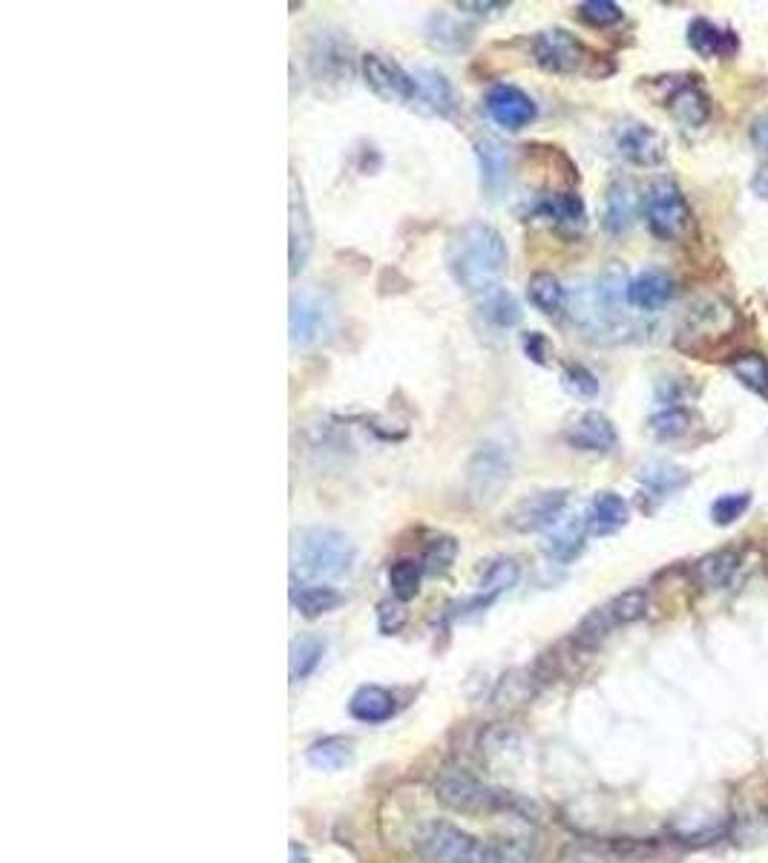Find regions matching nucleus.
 I'll return each mask as SVG.
<instances>
[{
  "instance_id": "f257e3e1",
  "label": "nucleus",
  "mask_w": 768,
  "mask_h": 863,
  "mask_svg": "<svg viewBox=\"0 0 768 863\" xmlns=\"http://www.w3.org/2000/svg\"><path fill=\"white\" fill-rule=\"evenodd\" d=\"M506 268V243L501 230L487 222H467L463 228L449 236L447 271L455 286L467 294L481 297L499 286V277Z\"/></svg>"
},
{
  "instance_id": "f03ea898",
  "label": "nucleus",
  "mask_w": 768,
  "mask_h": 863,
  "mask_svg": "<svg viewBox=\"0 0 768 863\" xmlns=\"http://www.w3.org/2000/svg\"><path fill=\"white\" fill-rule=\"evenodd\" d=\"M434 798L441 800L447 809H452V812L512 814V818H521V821H535V809L526 800L515 798L510 792H501V789H492V785L472 778L470 771L461 769L443 771L438 783H434Z\"/></svg>"
},
{
  "instance_id": "7ed1b4c3",
  "label": "nucleus",
  "mask_w": 768,
  "mask_h": 863,
  "mask_svg": "<svg viewBox=\"0 0 768 863\" xmlns=\"http://www.w3.org/2000/svg\"><path fill=\"white\" fill-rule=\"evenodd\" d=\"M294 571L306 578H337L351 571L355 544L346 533L331 527H306L294 535Z\"/></svg>"
},
{
  "instance_id": "20e7f679",
  "label": "nucleus",
  "mask_w": 768,
  "mask_h": 863,
  "mask_svg": "<svg viewBox=\"0 0 768 863\" xmlns=\"http://www.w3.org/2000/svg\"><path fill=\"white\" fill-rule=\"evenodd\" d=\"M515 470V450L504 435H492L475 446L467 461V493L475 504H490L504 493Z\"/></svg>"
},
{
  "instance_id": "39448f33",
  "label": "nucleus",
  "mask_w": 768,
  "mask_h": 863,
  "mask_svg": "<svg viewBox=\"0 0 768 863\" xmlns=\"http://www.w3.org/2000/svg\"><path fill=\"white\" fill-rule=\"evenodd\" d=\"M414 846L429 863H490L492 857L490 841H478L447 821L423 823Z\"/></svg>"
},
{
  "instance_id": "423d86ee",
  "label": "nucleus",
  "mask_w": 768,
  "mask_h": 863,
  "mask_svg": "<svg viewBox=\"0 0 768 863\" xmlns=\"http://www.w3.org/2000/svg\"><path fill=\"white\" fill-rule=\"evenodd\" d=\"M645 614L647 593L642 590V587L625 590L619 593L616 599L607 602V605L596 607V610L578 625V630L573 634V643H576L578 648H596L611 630L622 628V625H634V621H639Z\"/></svg>"
},
{
  "instance_id": "0eeeda50",
  "label": "nucleus",
  "mask_w": 768,
  "mask_h": 863,
  "mask_svg": "<svg viewBox=\"0 0 768 863\" xmlns=\"http://www.w3.org/2000/svg\"><path fill=\"white\" fill-rule=\"evenodd\" d=\"M645 219L651 234L659 239H679L690 228V207L670 178H659L651 187L645 199Z\"/></svg>"
},
{
  "instance_id": "6e6552de",
  "label": "nucleus",
  "mask_w": 768,
  "mask_h": 863,
  "mask_svg": "<svg viewBox=\"0 0 768 863\" xmlns=\"http://www.w3.org/2000/svg\"><path fill=\"white\" fill-rule=\"evenodd\" d=\"M533 58L544 72L573 75V72H584L587 61H591V52L573 32L553 27L533 38Z\"/></svg>"
},
{
  "instance_id": "1a4fd4ad",
  "label": "nucleus",
  "mask_w": 768,
  "mask_h": 863,
  "mask_svg": "<svg viewBox=\"0 0 768 863\" xmlns=\"http://www.w3.org/2000/svg\"><path fill=\"white\" fill-rule=\"evenodd\" d=\"M308 70L320 84H346L355 72V50L340 32H317L308 47Z\"/></svg>"
},
{
  "instance_id": "9d476101",
  "label": "nucleus",
  "mask_w": 768,
  "mask_h": 863,
  "mask_svg": "<svg viewBox=\"0 0 768 863\" xmlns=\"http://www.w3.org/2000/svg\"><path fill=\"white\" fill-rule=\"evenodd\" d=\"M360 72L371 93L378 99L389 101V104H414V79L412 72H406L403 66L395 64L391 58L369 52L360 58Z\"/></svg>"
},
{
  "instance_id": "9b49d317",
  "label": "nucleus",
  "mask_w": 768,
  "mask_h": 863,
  "mask_svg": "<svg viewBox=\"0 0 768 863\" xmlns=\"http://www.w3.org/2000/svg\"><path fill=\"white\" fill-rule=\"evenodd\" d=\"M567 499V490H541V493L526 495L506 513L504 524L515 533H539V530L555 527L562 521Z\"/></svg>"
},
{
  "instance_id": "f8f14e48",
  "label": "nucleus",
  "mask_w": 768,
  "mask_h": 863,
  "mask_svg": "<svg viewBox=\"0 0 768 863\" xmlns=\"http://www.w3.org/2000/svg\"><path fill=\"white\" fill-rule=\"evenodd\" d=\"M484 110L492 122L499 124V127L510 130V133L526 127V124L535 122V115H539V110H535V101L530 99L524 90H519L515 84L492 86L484 99Z\"/></svg>"
},
{
  "instance_id": "ddd939ff",
  "label": "nucleus",
  "mask_w": 768,
  "mask_h": 863,
  "mask_svg": "<svg viewBox=\"0 0 768 863\" xmlns=\"http://www.w3.org/2000/svg\"><path fill=\"white\" fill-rule=\"evenodd\" d=\"M291 199H288V263H291V277H297L308 265V257L314 250V225L308 216L306 196H303V185H299L297 173H291Z\"/></svg>"
},
{
  "instance_id": "4468645a",
  "label": "nucleus",
  "mask_w": 768,
  "mask_h": 863,
  "mask_svg": "<svg viewBox=\"0 0 768 863\" xmlns=\"http://www.w3.org/2000/svg\"><path fill=\"white\" fill-rule=\"evenodd\" d=\"M412 79H414V90H418V93H414L412 107H418L420 113L427 115H438V119H449V115L455 113L458 110L455 86H452V81H449L443 72L423 66V70L412 72Z\"/></svg>"
},
{
  "instance_id": "2eb2a0df",
  "label": "nucleus",
  "mask_w": 768,
  "mask_h": 863,
  "mask_svg": "<svg viewBox=\"0 0 768 863\" xmlns=\"http://www.w3.org/2000/svg\"><path fill=\"white\" fill-rule=\"evenodd\" d=\"M472 151H475L478 171H481V191L487 193L490 202H499L510 191V156H506V147L487 136L475 138Z\"/></svg>"
},
{
  "instance_id": "dca6fc26",
  "label": "nucleus",
  "mask_w": 768,
  "mask_h": 863,
  "mask_svg": "<svg viewBox=\"0 0 768 863\" xmlns=\"http://www.w3.org/2000/svg\"><path fill=\"white\" fill-rule=\"evenodd\" d=\"M564 441L578 452H611L619 443V435L607 414L584 412L564 429Z\"/></svg>"
},
{
  "instance_id": "f3484780",
  "label": "nucleus",
  "mask_w": 768,
  "mask_h": 863,
  "mask_svg": "<svg viewBox=\"0 0 768 863\" xmlns=\"http://www.w3.org/2000/svg\"><path fill=\"white\" fill-rule=\"evenodd\" d=\"M616 147H619V156L627 158L631 165L656 167L665 162V138L647 124H625L616 136Z\"/></svg>"
},
{
  "instance_id": "a211bd4d",
  "label": "nucleus",
  "mask_w": 768,
  "mask_h": 863,
  "mask_svg": "<svg viewBox=\"0 0 768 863\" xmlns=\"http://www.w3.org/2000/svg\"><path fill=\"white\" fill-rule=\"evenodd\" d=\"M519 576H521V567L515 558H506V556L495 558V562H492L490 567L484 571V576H481V585H478L475 596L461 605V616L481 614V610H487L492 602L499 599L501 593H506L510 587L519 585Z\"/></svg>"
},
{
  "instance_id": "6ab92c4d",
  "label": "nucleus",
  "mask_w": 768,
  "mask_h": 863,
  "mask_svg": "<svg viewBox=\"0 0 768 863\" xmlns=\"http://www.w3.org/2000/svg\"><path fill=\"white\" fill-rule=\"evenodd\" d=\"M326 322H328V308L317 294L311 291L294 294L291 315H288L294 346H311L314 340H320Z\"/></svg>"
},
{
  "instance_id": "aec40b11",
  "label": "nucleus",
  "mask_w": 768,
  "mask_h": 863,
  "mask_svg": "<svg viewBox=\"0 0 768 863\" xmlns=\"http://www.w3.org/2000/svg\"><path fill=\"white\" fill-rule=\"evenodd\" d=\"M674 277L665 274L662 268H651L642 271L639 277L631 279L627 286V302L639 311H659L662 306H668L674 297Z\"/></svg>"
},
{
  "instance_id": "412c9836",
  "label": "nucleus",
  "mask_w": 768,
  "mask_h": 863,
  "mask_svg": "<svg viewBox=\"0 0 768 863\" xmlns=\"http://www.w3.org/2000/svg\"><path fill=\"white\" fill-rule=\"evenodd\" d=\"M688 43L697 55L711 58V61L714 58H731L734 52H737V47H740V41H737L731 29L717 27V23H711L708 18L690 21Z\"/></svg>"
},
{
  "instance_id": "4be33fe9",
  "label": "nucleus",
  "mask_w": 768,
  "mask_h": 863,
  "mask_svg": "<svg viewBox=\"0 0 768 863\" xmlns=\"http://www.w3.org/2000/svg\"><path fill=\"white\" fill-rule=\"evenodd\" d=\"M636 191L627 182H613L605 193V214H602V225L611 236H622L631 230L636 219Z\"/></svg>"
},
{
  "instance_id": "5701e85b",
  "label": "nucleus",
  "mask_w": 768,
  "mask_h": 863,
  "mask_svg": "<svg viewBox=\"0 0 768 863\" xmlns=\"http://www.w3.org/2000/svg\"><path fill=\"white\" fill-rule=\"evenodd\" d=\"M627 518H631L627 501L616 493H598L596 499H593L587 515H584V521H587V533L591 535L619 533V530L627 524Z\"/></svg>"
},
{
  "instance_id": "b1692460",
  "label": "nucleus",
  "mask_w": 768,
  "mask_h": 863,
  "mask_svg": "<svg viewBox=\"0 0 768 863\" xmlns=\"http://www.w3.org/2000/svg\"><path fill=\"white\" fill-rule=\"evenodd\" d=\"M423 35L434 50L441 52H461L472 43V29L447 12L429 14L427 23H423Z\"/></svg>"
},
{
  "instance_id": "393cba45",
  "label": "nucleus",
  "mask_w": 768,
  "mask_h": 863,
  "mask_svg": "<svg viewBox=\"0 0 768 863\" xmlns=\"http://www.w3.org/2000/svg\"><path fill=\"white\" fill-rule=\"evenodd\" d=\"M670 113L683 127H703L711 115V99L703 93V86L685 81L668 101Z\"/></svg>"
},
{
  "instance_id": "a878e982",
  "label": "nucleus",
  "mask_w": 768,
  "mask_h": 863,
  "mask_svg": "<svg viewBox=\"0 0 768 863\" xmlns=\"http://www.w3.org/2000/svg\"><path fill=\"white\" fill-rule=\"evenodd\" d=\"M584 535H587V521L573 518V521H559L553 527V533L544 538V553L555 562L570 564L573 558L582 556L584 549Z\"/></svg>"
},
{
  "instance_id": "bb28decb",
  "label": "nucleus",
  "mask_w": 768,
  "mask_h": 863,
  "mask_svg": "<svg viewBox=\"0 0 768 863\" xmlns=\"http://www.w3.org/2000/svg\"><path fill=\"white\" fill-rule=\"evenodd\" d=\"M533 214L541 219H550L553 225H562V228H576L584 222V202L578 193H547L535 202Z\"/></svg>"
},
{
  "instance_id": "cd10ccee",
  "label": "nucleus",
  "mask_w": 768,
  "mask_h": 863,
  "mask_svg": "<svg viewBox=\"0 0 768 863\" xmlns=\"http://www.w3.org/2000/svg\"><path fill=\"white\" fill-rule=\"evenodd\" d=\"M737 567H740V553H734V549H717V553H708V556L694 564V582H697L703 590H717V587L731 582Z\"/></svg>"
},
{
  "instance_id": "c85d7f7f",
  "label": "nucleus",
  "mask_w": 768,
  "mask_h": 863,
  "mask_svg": "<svg viewBox=\"0 0 768 863\" xmlns=\"http://www.w3.org/2000/svg\"><path fill=\"white\" fill-rule=\"evenodd\" d=\"M478 311H481V317L490 322L492 329L506 331V329H515V326L521 322L519 302H515V297L501 286L490 288V291H484L481 297H478Z\"/></svg>"
},
{
  "instance_id": "c756f323",
  "label": "nucleus",
  "mask_w": 768,
  "mask_h": 863,
  "mask_svg": "<svg viewBox=\"0 0 768 863\" xmlns=\"http://www.w3.org/2000/svg\"><path fill=\"white\" fill-rule=\"evenodd\" d=\"M349 711L355 720L369 722V726H378V722H386L395 713V697H391L386 688L378 686H366L351 697Z\"/></svg>"
},
{
  "instance_id": "7c9ffc66",
  "label": "nucleus",
  "mask_w": 768,
  "mask_h": 863,
  "mask_svg": "<svg viewBox=\"0 0 768 863\" xmlns=\"http://www.w3.org/2000/svg\"><path fill=\"white\" fill-rule=\"evenodd\" d=\"M526 297H530V302L539 308L541 315L547 317L562 315L564 306H567V291H564L562 282L547 271H539L530 277V282H526Z\"/></svg>"
},
{
  "instance_id": "2f4dec72",
  "label": "nucleus",
  "mask_w": 768,
  "mask_h": 863,
  "mask_svg": "<svg viewBox=\"0 0 768 863\" xmlns=\"http://www.w3.org/2000/svg\"><path fill=\"white\" fill-rule=\"evenodd\" d=\"M294 607L299 616L306 619H317L322 614H331L335 607L342 605V593L328 585H303L294 590L291 596Z\"/></svg>"
},
{
  "instance_id": "473e14b6",
  "label": "nucleus",
  "mask_w": 768,
  "mask_h": 863,
  "mask_svg": "<svg viewBox=\"0 0 768 863\" xmlns=\"http://www.w3.org/2000/svg\"><path fill=\"white\" fill-rule=\"evenodd\" d=\"M326 654V643L320 636H299L291 645V682H303L317 671V665L322 662Z\"/></svg>"
},
{
  "instance_id": "72a5a7b5",
  "label": "nucleus",
  "mask_w": 768,
  "mask_h": 863,
  "mask_svg": "<svg viewBox=\"0 0 768 863\" xmlns=\"http://www.w3.org/2000/svg\"><path fill=\"white\" fill-rule=\"evenodd\" d=\"M423 564L414 562V558H398L395 564H389V587L395 593L398 602H409L418 596L420 578H423Z\"/></svg>"
},
{
  "instance_id": "f704fd0d",
  "label": "nucleus",
  "mask_w": 768,
  "mask_h": 863,
  "mask_svg": "<svg viewBox=\"0 0 768 863\" xmlns=\"http://www.w3.org/2000/svg\"><path fill=\"white\" fill-rule=\"evenodd\" d=\"M731 371L737 374L743 386H748L751 392L768 394V360L755 351H746V355H737L731 360Z\"/></svg>"
},
{
  "instance_id": "c9c22d12",
  "label": "nucleus",
  "mask_w": 768,
  "mask_h": 863,
  "mask_svg": "<svg viewBox=\"0 0 768 863\" xmlns=\"http://www.w3.org/2000/svg\"><path fill=\"white\" fill-rule=\"evenodd\" d=\"M351 760L349 742L340 740V737H326V740H317L308 749V763L320 771H337Z\"/></svg>"
},
{
  "instance_id": "e433bc0d",
  "label": "nucleus",
  "mask_w": 768,
  "mask_h": 863,
  "mask_svg": "<svg viewBox=\"0 0 768 863\" xmlns=\"http://www.w3.org/2000/svg\"><path fill=\"white\" fill-rule=\"evenodd\" d=\"M647 427H651V432H654L659 441H676V438L688 435L690 427H694V414L683 407L662 409V412H656L654 418H651Z\"/></svg>"
},
{
  "instance_id": "4c0bfd02",
  "label": "nucleus",
  "mask_w": 768,
  "mask_h": 863,
  "mask_svg": "<svg viewBox=\"0 0 768 863\" xmlns=\"http://www.w3.org/2000/svg\"><path fill=\"white\" fill-rule=\"evenodd\" d=\"M642 484L651 490L654 495H659V499H665V495L676 493V490H683L685 484H688V472L685 470H674V466L668 464H651L642 470Z\"/></svg>"
},
{
  "instance_id": "58836bf2",
  "label": "nucleus",
  "mask_w": 768,
  "mask_h": 863,
  "mask_svg": "<svg viewBox=\"0 0 768 863\" xmlns=\"http://www.w3.org/2000/svg\"><path fill=\"white\" fill-rule=\"evenodd\" d=\"M455 556H458L455 538H452V535H438V538H432V542L427 544L420 564H423V571L427 573L441 576V573H447L449 567L455 564Z\"/></svg>"
},
{
  "instance_id": "ea45409f",
  "label": "nucleus",
  "mask_w": 768,
  "mask_h": 863,
  "mask_svg": "<svg viewBox=\"0 0 768 863\" xmlns=\"http://www.w3.org/2000/svg\"><path fill=\"white\" fill-rule=\"evenodd\" d=\"M562 386L567 389L570 394H573V398H578V400H593L598 394V389H602V386H598L596 374H593L591 369H584L582 363L564 366Z\"/></svg>"
},
{
  "instance_id": "a19ab883",
  "label": "nucleus",
  "mask_w": 768,
  "mask_h": 863,
  "mask_svg": "<svg viewBox=\"0 0 768 863\" xmlns=\"http://www.w3.org/2000/svg\"><path fill=\"white\" fill-rule=\"evenodd\" d=\"M578 18H582L587 27L596 29H607L613 23H619L625 18L619 3H613V0H584L578 3Z\"/></svg>"
},
{
  "instance_id": "79ce46f5",
  "label": "nucleus",
  "mask_w": 768,
  "mask_h": 863,
  "mask_svg": "<svg viewBox=\"0 0 768 863\" xmlns=\"http://www.w3.org/2000/svg\"><path fill=\"white\" fill-rule=\"evenodd\" d=\"M748 504H751V495H748V493L723 495V499H717L711 504L714 524H723V527H726V524H734V521H737L743 513H746Z\"/></svg>"
},
{
  "instance_id": "37998d69",
  "label": "nucleus",
  "mask_w": 768,
  "mask_h": 863,
  "mask_svg": "<svg viewBox=\"0 0 768 863\" xmlns=\"http://www.w3.org/2000/svg\"><path fill=\"white\" fill-rule=\"evenodd\" d=\"M406 625V610L398 602H380L378 605V628L383 636L400 634V628Z\"/></svg>"
},
{
  "instance_id": "c03bdc74",
  "label": "nucleus",
  "mask_w": 768,
  "mask_h": 863,
  "mask_svg": "<svg viewBox=\"0 0 768 863\" xmlns=\"http://www.w3.org/2000/svg\"><path fill=\"white\" fill-rule=\"evenodd\" d=\"M521 349H524V355L530 357L533 363L539 366L550 363V343L547 337L541 335V331H526V335L521 337Z\"/></svg>"
},
{
  "instance_id": "a18cd8bd",
  "label": "nucleus",
  "mask_w": 768,
  "mask_h": 863,
  "mask_svg": "<svg viewBox=\"0 0 768 863\" xmlns=\"http://www.w3.org/2000/svg\"><path fill=\"white\" fill-rule=\"evenodd\" d=\"M506 9H510V3H504V0H461L458 3V12L475 14V18H495Z\"/></svg>"
},
{
  "instance_id": "49530a36",
  "label": "nucleus",
  "mask_w": 768,
  "mask_h": 863,
  "mask_svg": "<svg viewBox=\"0 0 768 863\" xmlns=\"http://www.w3.org/2000/svg\"><path fill=\"white\" fill-rule=\"evenodd\" d=\"M751 142H755L757 151L768 153V115L757 119L755 127H751Z\"/></svg>"
},
{
  "instance_id": "de8ad7c7",
  "label": "nucleus",
  "mask_w": 768,
  "mask_h": 863,
  "mask_svg": "<svg viewBox=\"0 0 768 863\" xmlns=\"http://www.w3.org/2000/svg\"><path fill=\"white\" fill-rule=\"evenodd\" d=\"M751 191H755L760 199H768V165H762L760 171L755 173V178H751Z\"/></svg>"
},
{
  "instance_id": "09e8293b",
  "label": "nucleus",
  "mask_w": 768,
  "mask_h": 863,
  "mask_svg": "<svg viewBox=\"0 0 768 863\" xmlns=\"http://www.w3.org/2000/svg\"><path fill=\"white\" fill-rule=\"evenodd\" d=\"M291 863H311V861H308L306 852L299 850L297 843H291Z\"/></svg>"
}]
</instances>
